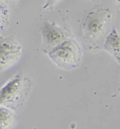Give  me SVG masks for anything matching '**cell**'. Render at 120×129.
I'll list each match as a JSON object with an SVG mask.
<instances>
[{
	"instance_id": "cell-3",
	"label": "cell",
	"mask_w": 120,
	"mask_h": 129,
	"mask_svg": "<svg viewBox=\"0 0 120 129\" xmlns=\"http://www.w3.org/2000/svg\"><path fill=\"white\" fill-rule=\"evenodd\" d=\"M29 80L17 75L0 89V106L15 109L26 99L29 89Z\"/></svg>"
},
{
	"instance_id": "cell-2",
	"label": "cell",
	"mask_w": 120,
	"mask_h": 129,
	"mask_svg": "<svg viewBox=\"0 0 120 129\" xmlns=\"http://www.w3.org/2000/svg\"><path fill=\"white\" fill-rule=\"evenodd\" d=\"M82 49L74 38H67L48 52V56L55 64L64 70L79 66L82 59Z\"/></svg>"
},
{
	"instance_id": "cell-9",
	"label": "cell",
	"mask_w": 120,
	"mask_h": 129,
	"mask_svg": "<svg viewBox=\"0 0 120 129\" xmlns=\"http://www.w3.org/2000/svg\"><path fill=\"white\" fill-rule=\"evenodd\" d=\"M119 94H120V88H119Z\"/></svg>"
},
{
	"instance_id": "cell-8",
	"label": "cell",
	"mask_w": 120,
	"mask_h": 129,
	"mask_svg": "<svg viewBox=\"0 0 120 129\" xmlns=\"http://www.w3.org/2000/svg\"><path fill=\"white\" fill-rule=\"evenodd\" d=\"M6 14H7L5 13V9L0 5V27H2L4 25Z\"/></svg>"
},
{
	"instance_id": "cell-5",
	"label": "cell",
	"mask_w": 120,
	"mask_h": 129,
	"mask_svg": "<svg viewBox=\"0 0 120 129\" xmlns=\"http://www.w3.org/2000/svg\"><path fill=\"white\" fill-rule=\"evenodd\" d=\"M42 36L44 44L51 49L67 39L64 30L54 23H44L42 26Z\"/></svg>"
},
{
	"instance_id": "cell-4",
	"label": "cell",
	"mask_w": 120,
	"mask_h": 129,
	"mask_svg": "<svg viewBox=\"0 0 120 129\" xmlns=\"http://www.w3.org/2000/svg\"><path fill=\"white\" fill-rule=\"evenodd\" d=\"M22 53V47L13 37L0 41V70H4L19 60Z\"/></svg>"
},
{
	"instance_id": "cell-7",
	"label": "cell",
	"mask_w": 120,
	"mask_h": 129,
	"mask_svg": "<svg viewBox=\"0 0 120 129\" xmlns=\"http://www.w3.org/2000/svg\"><path fill=\"white\" fill-rule=\"evenodd\" d=\"M15 122V115L11 110L0 106V129H11Z\"/></svg>"
},
{
	"instance_id": "cell-6",
	"label": "cell",
	"mask_w": 120,
	"mask_h": 129,
	"mask_svg": "<svg viewBox=\"0 0 120 129\" xmlns=\"http://www.w3.org/2000/svg\"><path fill=\"white\" fill-rule=\"evenodd\" d=\"M103 48L120 63V36L115 28H112L105 38Z\"/></svg>"
},
{
	"instance_id": "cell-1",
	"label": "cell",
	"mask_w": 120,
	"mask_h": 129,
	"mask_svg": "<svg viewBox=\"0 0 120 129\" xmlns=\"http://www.w3.org/2000/svg\"><path fill=\"white\" fill-rule=\"evenodd\" d=\"M112 14L107 7L91 10L82 23L83 39L90 49L99 48L103 46L105 38L112 30Z\"/></svg>"
}]
</instances>
